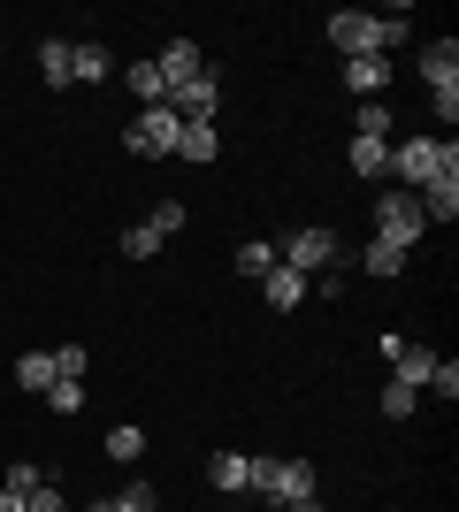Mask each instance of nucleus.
Masks as SVG:
<instances>
[{"mask_svg":"<svg viewBox=\"0 0 459 512\" xmlns=\"http://www.w3.org/2000/svg\"><path fill=\"white\" fill-rule=\"evenodd\" d=\"M322 31H329V46H337L345 62H360V54H375V62H383V54L406 39V8H391V16H368V8H337Z\"/></svg>","mask_w":459,"mask_h":512,"instance_id":"nucleus-1","label":"nucleus"},{"mask_svg":"<svg viewBox=\"0 0 459 512\" xmlns=\"http://www.w3.org/2000/svg\"><path fill=\"white\" fill-rule=\"evenodd\" d=\"M245 490H261L268 505H299V497H322V482H314V459H291V451H245Z\"/></svg>","mask_w":459,"mask_h":512,"instance_id":"nucleus-2","label":"nucleus"},{"mask_svg":"<svg viewBox=\"0 0 459 512\" xmlns=\"http://www.w3.org/2000/svg\"><path fill=\"white\" fill-rule=\"evenodd\" d=\"M398 192H421V184H437V176H459V146L452 138H406L391 146V169H383Z\"/></svg>","mask_w":459,"mask_h":512,"instance_id":"nucleus-3","label":"nucleus"},{"mask_svg":"<svg viewBox=\"0 0 459 512\" xmlns=\"http://www.w3.org/2000/svg\"><path fill=\"white\" fill-rule=\"evenodd\" d=\"M421 230H429L421 199H414V192H398V184H383V192H375V237H383V245H398V253H414Z\"/></svg>","mask_w":459,"mask_h":512,"instance_id":"nucleus-4","label":"nucleus"},{"mask_svg":"<svg viewBox=\"0 0 459 512\" xmlns=\"http://www.w3.org/2000/svg\"><path fill=\"white\" fill-rule=\"evenodd\" d=\"M276 260H284V268H299V276L314 283L329 260H337V230H329V222H306V230H291L284 245H276Z\"/></svg>","mask_w":459,"mask_h":512,"instance_id":"nucleus-5","label":"nucleus"},{"mask_svg":"<svg viewBox=\"0 0 459 512\" xmlns=\"http://www.w3.org/2000/svg\"><path fill=\"white\" fill-rule=\"evenodd\" d=\"M176 138H184V115L176 107H138V123L123 146L138 153V161H161V153H176Z\"/></svg>","mask_w":459,"mask_h":512,"instance_id":"nucleus-6","label":"nucleus"},{"mask_svg":"<svg viewBox=\"0 0 459 512\" xmlns=\"http://www.w3.org/2000/svg\"><path fill=\"white\" fill-rule=\"evenodd\" d=\"M153 69H161V85H192V77H207V62H199V46L192 39H169V46H161V54H153Z\"/></svg>","mask_w":459,"mask_h":512,"instance_id":"nucleus-7","label":"nucleus"},{"mask_svg":"<svg viewBox=\"0 0 459 512\" xmlns=\"http://www.w3.org/2000/svg\"><path fill=\"white\" fill-rule=\"evenodd\" d=\"M215 100H222L215 69H207V77H192V85H176V92H169V107L184 115V123H215Z\"/></svg>","mask_w":459,"mask_h":512,"instance_id":"nucleus-8","label":"nucleus"},{"mask_svg":"<svg viewBox=\"0 0 459 512\" xmlns=\"http://www.w3.org/2000/svg\"><path fill=\"white\" fill-rule=\"evenodd\" d=\"M421 77H429V92H452L459 85V39H429L421 46Z\"/></svg>","mask_w":459,"mask_h":512,"instance_id":"nucleus-9","label":"nucleus"},{"mask_svg":"<svg viewBox=\"0 0 459 512\" xmlns=\"http://www.w3.org/2000/svg\"><path fill=\"white\" fill-rule=\"evenodd\" d=\"M261 299L276 306V314H291V306L306 299V276H299V268H284V260H276V268H268V276H261Z\"/></svg>","mask_w":459,"mask_h":512,"instance_id":"nucleus-10","label":"nucleus"},{"mask_svg":"<svg viewBox=\"0 0 459 512\" xmlns=\"http://www.w3.org/2000/svg\"><path fill=\"white\" fill-rule=\"evenodd\" d=\"M108 69H115V54L100 39H77V46H69V77H77V85H100Z\"/></svg>","mask_w":459,"mask_h":512,"instance_id":"nucleus-11","label":"nucleus"},{"mask_svg":"<svg viewBox=\"0 0 459 512\" xmlns=\"http://www.w3.org/2000/svg\"><path fill=\"white\" fill-rule=\"evenodd\" d=\"M429 367H437V352H429V344H398L391 352V375L406 390H429Z\"/></svg>","mask_w":459,"mask_h":512,"instance_id":"nucleus-12","label":"nucleus"},{"mask_svg":"<svg viewBox=\"0 0 459 512\" xmlns=\"http://www.w3.org/2000/svg\"><path fill=\"white\" fill-rule=\"evenodd\" d=\"M222 153V130L215 123H184V138H176V161H192V169H207Z\"/></svg>","mask_w":459,"mask_h":512,"instance_id":"nucleus-13","label":"nucleus"},{"mask_svg":"<svg viewBox=\"0 0 459 512\" xmlns=\"http://www.w3.org/2000/svg\"><path fill=\"white\" fill-rule=\"evenodd\" d=\"M421 214H429V222H459V176H437V184H421Z\"/></svg>","mask_w":459,"mask_h":512,"instance_id":"nucleus-14","label":"nucleus"},{"mask_svg":"<svg viewBox=\"0 0 459 512\" xmlns=\"http://www.w3.org/2000/svg\"><path fill=\"white\" fill-rule=\"evenodd\" d=\"M352 176H368V184H383V169H391V146H383V138H352Z\"/></svg>","mask_w":459,"mask_h":512,"instance_id":"nucleus-15","label":"nucleus"},{"mask_svg":"<svg viewBox=\"0 0 459 512\" xmlns=\"http://www.w3.org/2000/svg\"><path fill=\"white\" fill-rule=\"evenodd\" d=\"M345 85L360 92V100H383V85H391V69L375 62V54H360V62H345Z\"/></svg>","mask_w":459,"mask_h":512,"instance_id":"nucleus-16","label":"nucleus"},{"mask_svg":"<svg viewBox=\"0 0 459 512\" xmlns=\"http://www.w3.org/2000/svg\"><path fill=\"white\" fill-rule=\"evenodd\" d=\"M39 77H46L54 92L77 85V77H69V39H39Z\"/></svg>","mask_w":459,"mask_h":512,"instance_id":"nucleus-17","label":"nucleus"},{"mask_svg":"<svg viewBox=\"0 0 459 512\" xmlns=\"http://www.w3.org/2000/svg\"><path fill=\"white\" fill-rule=\"evenodd\" d=\"M207 482H215L222 497H238L245 490V451H215V459H207Z\"/></svg>","mask_w":459,"mask_h":512,"instance_id":"nucleus-18","label":"nucleus"},{"mask_svg":"<svg viewBox=\"0 0 459 512\" xmlns=\"http://www.w3.org/2000/svg\"><path fill=\"white\" fill-rule=\"evenodd\" d=\"M123 85L138 92V107H169V85H161V69H153V62H131V77H123Z\"/></svg>","mask_w":459,"mask_h":512,"instance_id":"nucleus-19","label":"nucleus"},{"mask_svg":"<svg viewBox=\"0 0 459 512\" xmlns=\"http://www.w3.org/2000/svg\"><path fill=\"white\" fill-rule=\"evenodd\" d=\"M360 268H368V276H406V253H398V245H383V237H368V253H360Z\"/></svg>","mask_w":459,"mask_h":512,"instance_id":"nucleus-20","label":"nucleus"},{"mask_svg":"<svg viewBox=\"0 0 459 512\" xmlns=\"http://www.w3.org/2000/svg\"><path fill=\"white\" fill-rule=\"evenodd\" d=\"M16 383L23 390H54V383H62V375H54V352H23V360H16Z\"/></svg>","mask_w":459,"mask_h":512,"instance_id":"nucleus-21","label":"nucleus"},{"mask_svg":"<svg viewBox=\"0 0 459 512\" xmlns=\"http://www.w3.org/2000/svg\"><path fill=\"white\" fill-rule=\"evenodd\" d=\"M161 245H169V237L153 230V222H131V230H123V260H153Z\"/></svg>","mask_w":459,"mask_h":512,"instance_id":"nucleus-22","label":"nucleus"},{"mask_svg":"<svg viewBox=\"0 0 459 512\" xmlns=\"http://www.w3.org/2000/svg\"><path fill=\"white\" fill-rule=\"evenodd\" d=\"M238 268H245L253 283H261L268 268H276V245H268V237H245V245H238Z\"/></svg>","mask_w":459,"mask_h":512,"instance_id":"nucleus-23","label":"nucleus"},{"mask_svg":"<svg viewBox=\"0 0 459 512\" xmlns=\"http://www.w3.org/2000/svg\"><path fill=\"white\" fill-rule=\"evenodd\" d=\"M352 138H391V100H360V130Z\"/></svg>","mask_w":459,"mask_h":512,"instance_id":"nucleus-24","label":"nucleus"},{"mask_svg":"<svg viewBox=\"0 0 459 512\" xmlns=\"http://www.w3.org/2000/svg\"><path fill=\"white\" fill-rule=\"evenodd\" d=\"M39 482H54V474H46L39 459H16V467H8V482H0V490H16V497H31V490H39Z\"/></svg>","mask_w":459,"mask_h":512,"instance_id":"nucleus-25","label":"nucleus"},{"mask_svg":"<svg viewBox=\"0 0 459 512\" xmlns=\"http://www.w3.org/2000/svg\"><path fill=\"white\" fill-rule=\"evenodd\" d=\"M414 398H421V390H406V383L391 375V383H383V421H406V413H414Z\"/></svg>","mask_w":459,"mask_h":512,"instance_id":"nucleus-26","label":"nucleus"},{"mask_svg":"<svg viewBox=\"0 0 459 512\" xmlns=\"http://www.w3.org/2000/svg\"><path fill=\"white\" fill-rule=\"evenodd\" d=\"M115 505H123V512H161V497H153V482H123Z\"/></svg>","mask_w":459,"mask_h":512,"instance_id":"nucleus-27","label":"nucleus"},{"mask_svg":"<svg viewBox=\"0 0 459 512\" xmlns=\"http://www.w3.org/2000/svg\"><path fill=\"white\" fill-rule=\"evenodd\" d=\"M146 222H153L161 237H176V230H184V199H153V214H146Z\"/></svg>","mask_w":459,"mask_h":512,"instance_id":"nucleus-28","label":"nucleus"},{"mask_svg":"<svg viewBox=\"0 0 459 512\" xmlns=\"http://www.w3.org/2000/svg\"><path fill=\"white\" fill-rule=\"evenodd\" d=\"M138 451H146L138 428H115V436H108V459H123V467H138Z\"/></svg>","mask_w":459,"mask_h":512,"instance_id":"nucleus-29","label":"nucleus"},{"mask_svg":"<svg viewBox=\"0 0 459 512\" xmlns=\"http://www.w3.org/2000/svg\"><path fill=\"white\" fill-rule=\"evenodd\" d=\"M23 512H69V497H62V482H39V490L23 497Z\"/></svg>","mask_w":459,"mask_h":512,"instance_id":"nucleus-30","label":"nucleus"},{"mask_svg":"<svg viewBox=\"0 0 459 512\" xmlns=\"http://www.w3.org/2000/svg\"><path fill=\"white\" fill-rule=\"evenodd\" d=\"M54 375H62V383H85V344H62V352H54Z\"/></svg>","mask_w":459,"mask_h":512,"instance_id":"nucleus-31","label":"nucleus"},{"mask_svg":"<svg viewBox=\"0 0 459 512\" xmlns=\"http://www.w3.org/2000/svg\"><path fill=\"white\" fill-rule=\"evenodd\" d=\"M46 406H54V413H85V383H54V390H46Z\"/></svg>","mask_w":459,"mask_h":512,"instance_id":"nucleus-32","label":"nucleus"},{"mask_svg":"<svg viewBox=\"0 0 459 512\" xmlns=\"http://www.w3.org/2000/svg\"><path fill=\"white\" fill-rule=\"evenodd\" d=\"M429 390H444V398H459V360H444V352H437V367H429Z\"/></svg>","mask_w":459,"mask_h":512,"instance_id":"nucleus-33","label":"nucleus"},{"mask_svg":"<svg viewBox=\"0 0 459 512\" xmlns=\"http://www.w3.org/2000/svg\"><path fill=\"white\" fill-rule=\"evenodd\" d=\"M0 512H23V497H16V490H0Z\"/></svg>","mask_w":459,"mask_h":512,"instance_id":"nucleus-34","label":"nucleus"},{"mask_svg":"<svg viewBox=\"0 0 459 512\" xmlns=\"http://www.w3.org/2000/svg\"><path fill=\"white\" fill-rule=\"evenodd\" d=\"M291 512H322V497H299V505H291Z\"/></svg>","mask_w":459,"mask_h":512,"instance_id":"nucleus-35","label":"nucleus"},{"mask_svg":"<svg viewBox=\"0 0 459 512\" xmlns=\"http://www.w3.org/2000/svg\"><path fill=\"white\" fill-rule=\"evenodd\" d=\"M85 512H123V505H115V497H100V505H85Z\"/></svg>","mask_w":459,"mask_h":512,"instance_id":"nucleus-36","label":"nucleus"},{"mask_svg":"<svg viewBox=\"0 0 459 512\" xmlns=\"http://www.w3.org/2000/svg\"><path fill=\"white\" fill-rule=\"evenodd\" d=\"M261 512H291V505H261Z\"/></svg>","mask_w":459,"mask_h":512,"instance_id":"nucleus-37","label":"nucleus"}]
</instances>
